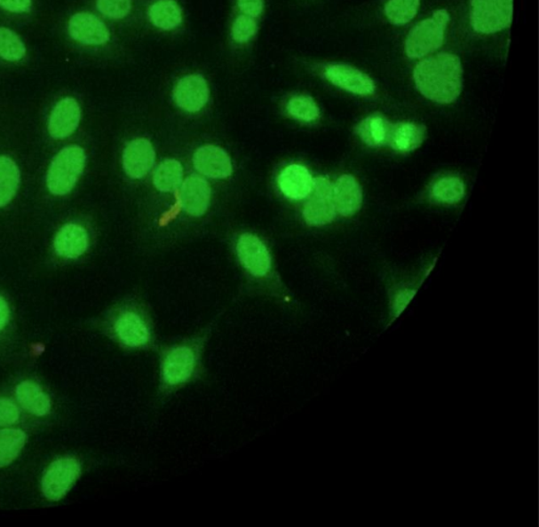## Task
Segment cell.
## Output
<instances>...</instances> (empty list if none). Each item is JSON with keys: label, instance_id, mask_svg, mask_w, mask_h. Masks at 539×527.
Listing matches in <instances>:
<instances>
[{"label": "cell", "instance_id": "1", "mask_svg": "<svg viewBox=\"0 0 539 527\" xmlns=\"http://www.w3.org/2000/svg\"><path fill=\"white\" fill-rule=\"evenodd\" d=\"M214 328L211 323L190 336L158 345L156 388L152 405L155 410L181 390L207 382L206 353Z\"/></svg>", "mask_w": 539, "mask_h": 527}, {"label": "cell", "instance_id": "2", "mask_svg": "<svg viewBox=\"0 0 539 527\" xmlns=\"http://www.w3.org/2000/svg\"><path fill=\"white\" fill-rule=\"evenodd\" d=\"M463 67L458 56L440 53L424 59L414 70V82L425 98L439 104H451L462 92Z\"/></svg>", "mask_w": 539, "mask_h": 527}, {"label": "cell", "instance_id": "3", "mask_svg": "<svg viewBox=\"0 0 539 527\" xmlns=\"http://www.w3.org/2000/svg\"><path fill=\"white\" fill-rule=\"evenodd\" d=\"M109 332L118 347L128 353H155L161 344L155 322L136 305L119 310L110 322Z\"/></svg>", "mask_w": 539, "mask_h": 527}, {"label": "cell", "instance_id": "4", "mask_svg": "<svg viewBox=\"0 0 539 527\" xmlns=\"http://www.w3.org/2000/svg\"><path fill=\"white\" fill-rule=\"evenodd\" d=\"M86 166V154L81 146H70L61 150L51 163L47 185L54 195L62 196L75 186Z\"/></svg>", "mask_w": 539, "mask_h": 527}, {"label": "cell", "instance_id": "5", "mask_svg": "<svg viewBox=\"0 0 539 527\" xmlns=\"http://www.w3.org/2000/svg\"><path fill=\"white\" fill-rule=\"evenodd\" d=\"M449 21L448 11L440 9L414 27L406 41L408 58L422 59L440 49L444 43L445 30Z\"/></svg>", "mask_w": 539, "mask_h": 527}, {"label": "cell", "instance_id": "6", "mask_svg": "<svg viewBox=\"0 0 539 527\" xmlns=\"http://www.w3.org/2000/svg\"><path fill=\"white\" fill-rule=\"evenodd\" d=\"M513 20V0H471V25L481 34L506 29Z\"/></svg>", "mask_w": 539, "mask_h": 527}, {"label": "cell", "instance_id": "7", "mask_svg": "<svg viewBox=\"0 0 539 527\" xmlns=\"http://www.w3.org/2000/svg\"><path fill=\"white\" fill-rule=\"evenodd\" d=\"M82 474V466L75 458L66 457L54 461L44 475L42 490L49 500L59 501L67 495Z\"/></svg>", "mask_w": 539, "mask_h": 527}, {"label": "cell", "instance_id": "8", "mask_svg": "<svg viewBox=\"0 0 539 527\" xmlns=\"http://www.w3.org/2000/svg\"><path fill=\"white\" fill-rule=\"evenodd\" d=\"M310 200L305 203L304 217L306 224L323 225L332 223L336 218L337 208L334 205V185L325 177L313 179V188Z\"/></svg>", "mask_w": 539, "mask_h": 527}, {"label": "cell", "instance_id": "9", "mask_svg": "<svg viewBox=\"0 0 539 527\" xmlns=\"http://www.w3.org/2000/svg\"><path fill=\"white\" fill-rule=\"evenodd\" d=\"M237 253L245 268L254 276L264 277L271 269L268 248L258 236L243 234L237 243Z\"/></svg>", "mask_w": 539, "mask_h": 527}, {"label": "cell", "instance_id": "10", "mask_svg": "<svg viewBox=\"0 0 539 527\" xmlns=\"http://www.w3.org/2000/svg\"><path fill=\"white\" fill-rule=\"evenodd\" d=\"M325 77L348 92L368 96L376 90V83L367 74L345 65H331L326 67Z\"/></svg>", "mask_w": 539, "mask_h": 527}, {"label": "cell", "instance_id": "11", "mask_svg": "<svg viewBox=\"0 0 539 527\" xmlns=\"http://www.w3.org/2000/svg\"><path fill=\"white\" fill-rule=\"evenodd\" d=\"M210 90L206 79L202 75L186 76L174 90L176 104L186 112H198L208 103Z\"/></svg>", "mask_w": 539, "mask_h": 527}, {"label": "cell", "instance_id": "12", "mask_svg": "<svg viewBox=\"0 0 539 527\" xmlns=\"http://www.w3.org/2000/svg\"><path fill=\"white\" fill-rule=\"evenodd\" d=\"M69 33L75 41L89 45L105 44L110 39V32L104 22L90 13L72 16Z\"/></svg>", "mask_w": 539, "mask_h": 527}, {"label": "cell", "instance_id": "13", "mask_svg": "<svg viewBox=\"0 0 539 527\" xmlns=\"http://www.w3.org/2000/svg\"><path fill=\"white\" fill-rule=\"evenodd\" d=\"M81 106L74 98H65L51 113L49 133L55 139L67 138L75 131L81 121Z\"/></svg>", "mask_w": 539, "mask_h": 527}, {"label": "cell", "instance_id": "14", "mask_svg": "<svg viewBox=\"0 0 539 527\" xmlns=\"http://www.w3.org/2000/svg\"><path fill=\"white\" fill-rule=\"evenodd\" d=\"M155 161V152L150 141L135 139L123 152V168L130 177L139 179L150 171Z\"/></svg>", "mask_w": 539, "mask_h": 527}, {"label": "cell", "instance_id": "15", "mask_svg": "<svg viewBox=\"0 0 539 527\" xmlns=\"http://www.w3.org/2000/svg\"><path fill=\"white\" fill-rule=\"evenodd\" d=\"M193 162L198 172L211 178H226L232 174V163L228 154L220 147L202 146L195 152Z\"/></svg>", "mask_w": 539, "mask_h": 527}, {"label": "cell", "instance_id": "16", "mask_svg": "<svg viewBox=\"0 0 539 527\" xmlns=\"http://www.w3.org/2000/svg\"><path fill=\"white\" fill-rule=\"evenodd\" d=\"M180 203L192 216H202L207 212L211 198V189L206 180L192 175L185 180L180 191Z\"/></svg>", "mask_w": 539, "mask_h": 527}, {"label": "cell", "instance_id": "17", "mask_svg": "<svg viewBox=\"0 0 539 527\" xmlns=\"http://www.w3.org/2000/svg\"><path fill=\"white\" fill-rule=\"evenodd\" d=\"M278 185L287 197L299 201L309 197L312 188H313V178L308 169L299 166V164H291L283 169L278 177Z\"/></svg>", "mask_w": 539, "mask_h": 527}, {"label": "cell", "instance_id": "18", "mask_svg": "<svg viewBox=\"0 0 539 527\" xmlns=\"http://www.w3.org/2000/svg\"><path fill=\"white\" fill-rule=\"evenodd\" d=\"M334 205L337 212L344 217H350L360 211L362 203V191L353 176L344 175L334 185Z\"/></svg>", "mask_w": 539, "mask_h": 527}, {"label": "cell", "instance_id": "19", "mask_svg": "<svg viewBox=\"0 0 539 527\" xmlns=\"http://www.w3.org/2000/svg\"><path fill=\"white\" fill-rule=\"evenodd\" d=\"M89 237L87 231L78 224H66L59 231L54 240V248L59 256L75 259L87 251Z\"/></svg>", "mask_w": 539, "mask_h": 527}, {"label": "cell", "instance_id": "20", "mask_svg": "<svg viewBox=\"0 0 539 527\" xmlns=\"http://www.w3.org/2000/svg\"><path fill=\"white\" fill-rule=\"evenodd\" d=\"M425 138V128L412 122L393 124L388 145L399 152H412L421 146Z\"/></svg>", "mask_w": 539, "mask_h": 527}, {"label": "cell", "instance_id": "21", "mask_svg": "<svg viewBox=\"0 0 539 527\" xmlns=\"http://www.w3.org/2000/svg\"><path fill=\"white\" fill-rule=\"evenodd\" d=\"M16 397L21 406L36 416L48 415L51 406H52L49 396L38 384L32 381H25L17 385Z\"/></svg>", "mask_w": 539, "mask_h": 527}, {"label": "cell", "instance_id": "22", "mask_svg": "<svg viewBox=\"0 0 539 527\" xmlns=\"http://www.w3.org/2000/svg\"><path fill=\"white\" fill-rule=\"evenodd\" d=\"M393 124L382 115L369 116L356 128V133L364 143L372 147L388 145Z\"/></svg>", "mask_w": 539, "mask_h": 527}, {"label": "cell", "instance_id": "23", "mask_svg": "<svg viewBox=\"0 0 539 527\" xmlns=\"http://www.w3.org/2000/svg\"><path fill=\"white\" fill-rule=\"evenodd\" d=\"M153 25L162 30H172L183 21V12L174 0H158L149 11Z\"/></svg>", "mask_w": 539, "mask_h": 527}, {"label": "cell", "instance_id": "24", "mask_svg": "<svg viewBox=\"0 0 539 527\" xmlns=\"http://www.w3.org/2000/svg\"><path fill=\"white\" fill-rule=\"evenodd\" d=\"M20 181V173L16 163L7 156H0V208L13 200Z\"/></svg>", "mask_w": 539, "mask_h": 527}, {"label": "cell", "instance_id": "25", "mask_svg": "<svg viewBox=\"0 0 539 527\" xmlns=\"http://www.w3.org/2000/svg\"><path fill=\"white\" fill-rule=\"evenodd\" d=\"M27 436L20 429L0 430V468L12 463L26 444Z\"/></svg>", "mask_w": 539, "mask_h": 527}, {"label": "cell", "instance_id": "26", "mask_svg": "<svg viewBox=\"0 0 539 527\" xmlns=\"http://www.w3.org/2000/svg\"><path fill=\"white\" fill-rule=\"evenodd\" d=\"M183 174V167L178 161H164L156 169L155 185L162 192H172L181 184Z\"/></svg>", "mask_w": 539, "mask_h": 527}, {"label": "cell", "instance_id": "27", "mask_svg": "<svg viewBox=\"0 0 539 527\" xmlns=\"http://www.w3.org/2000/svg\"><path fill=\"white\" fill-rule=\"evenodd\" d=\"M419 0H389L384 12L392 24L400 26L410 22L417 13Z\"/></svg>", "mask_w": 539, "mask_h": 527}, {"label": "cell", "instance_id": "28", "mask_svg": "<svg viewBox=\"0 0 539 527\" xmlns=\"http://www.w3.org/2000/svg\"><path fill=\"white\" fill-rule=\"evenodd\" d=\"M432 194L439 201L456 203L464 196V185L458 177H444L436 181Z\"/></svg>", "mask_w": 539, "mask_h": 527}, {"label": "cell", "instance_id": "29", "mask_svg": "<svg viewBox=\"0 0 539 527\" xmlns=\"http://www.w3.org/2000/svg\"><path fill=\"white\" fill-rule=\"evenodd\" d=\"M289 114L299 121L310 122L320 117V109L313 98L306 95L294 96L287 106Z\"/></svg>", "mask_w": 539, "mask_h": 527}, {"label": "cell", "instance_id": "30", "mask_svg": "<svg viewBox=\"0 0 539 527\" xmlns=\"http://www.w3.org/2000/svg\"><path fill=\"white\" fill-rule=\"evenodd\" d=\"M25 54V44L20 38L7 28H0V56L5 60L19 61Z\"/></svg>", "mask_w": 539, "mask_h": 527}, {"label": "cell", "instance_id": "31", "mask_svg": "<svg viewBox=\"0 0 539 527\" xmlns=\"http://www.w3.org/2000/svg\"><path fill=\"white\" fill-rule=\"evenodd\" d=\"M98 8L110 19L121 20L131 11L132 0H98Z\"/></svg>", "mask_w": 539, "mask_h": 527}, {"label": "cell", "instance_id": "32", "mask_svg": "<svg viewBox=\"0 0 539 527\" xmlns=\"http://www.w3.org/2000/svg\"><path fill=\"white\" fill-rule=\"evenodd\" d=\"M257 31L258 25L253 17L241 15L237 17L232 27V37L237 43H246L255 35Z\"/></svg>", "mask_w": 539, "mask_h": 527}, {"label": "cell", "instance_id": "33", "mask_svg": "<svg viewBox=\"0 0 539 527\" xmlns=\"http://www.w3.org/2000/svg\"><path fill=\"white\" fill-rule=\"evenodd\" d=\"M20 411L12 401L0 398V427L14 424L19 421Z\"/></svg>", "mask_w": 539, "mask_h": 527}, {"label": "cell", "instance_id": "34", "mask_svg": "<svg viewBox=\"0 0 539 527\" xmlns=\"http://www.w3.org/2000/svg\"><path fill=\"white\" fill-rule=\"evenodd\" d=\"M238 7L250 17H258L264 10V0H237Z\"/></svg>", "mask_w": 539, "mask_h": 527}, {"label": "cell", "instance_id": "35", "mask_svg": "<svg viewBox=\"0 0 539 527\" xmlns=\"http://www.w3.org/2000/svg\"><path fill=\"white\" fill-rule=\"evenodd\" d=\"M32 0H0V5L10 12L24 13L30 10Z\"/></svg>", "mask_w": 539, "mask_h": 527}, {"label": "cell", "instance_id": "36", "mask_svg": "<svg viewBox=\"0 0 539 527\" xmlns=\"http://www.w3.org/2000/svg\"><path fill=\"white\" fill-rule=\"evenodd\" d=\"M416 291L413 290H402L396 295L394 300V313L395 316H399L405 310L408 303L411 302V299L416 295Z\"/></svg>", "mask_w": 539, "mask_h": 527}, {"label": "cell", "instance_id": "37", "mask_svg": "<svg viewBox=\"0 0 539 527\" xmlns=\"http://www.w3.org/2000/svg\"><path fill=\"white\" fill-rule=\"evenodd\" d=\"M10 316V309L4 298L0 296V331L7 325Z\"/></svg>", "mask_w": 539, "mask_h": 527}]
</instances>
